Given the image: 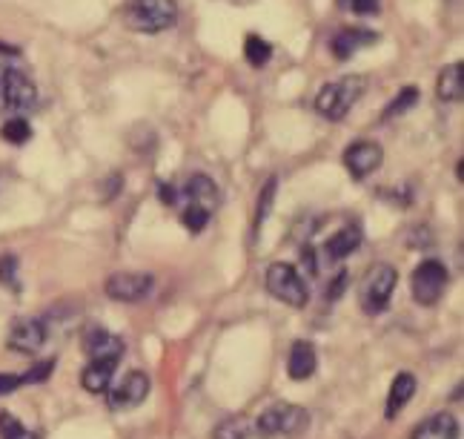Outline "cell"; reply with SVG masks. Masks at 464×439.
Listing matches in <instances>:
<instances>
[{
  "label": "cell",
  "instance_id": "26",
  "mask_svg": "<svg viewBox=\"0 0 464 439\" xmlns=\"http://www.w3.org/2000/svg\"><path fill=\"white\" fill-rule=\"evenodd\" d=\"M276 190H278V179H266L261 196H258V210H256V230L270 219L273 213V201H276Z\"/></svg>",
  "mask_w": 464,
  "mask_h": 439
},
{
  "label": "cell",
  "instance_id": "2",
  "mask_svg": "<svg viewBox=\"0 0 464 439\" xmlns=\"http://www.w3.org/2000/svg\"><path fill=\"white\" fill-rule=\"evenodd\" d=\"M364 86H367V81L362 75H347L342 81L321 86V93L315 98L318 115H324L330 121H342L353 110V103L364 95Z\"/></svg>",
  "mask_w": 464,
  "mask_h": 439
},
{
  "label": "cell",
  "instance_id": "25",
  "mask_svg": "<svg viewBox=\"0 0 464 439\" xmlns=\"http://www.w3.org/2000/svg\"><path fill=\"white\" fill-rule=\"evenodd\" d=\"M209 219H212L209 210H204V207H198V204H189V201H184V213H181V221H184V227H187L189 233H201L204 227L209 224Z\"/></svg>",
  "mask_w": 464,
  "mask_h": 439
},
{
  "label": "cell",
  "instance_id": "14",
  "mask_svg": "<svg viewBox=\"0 0 464 439\" xmlns=\"http://www.w3.org/2000/svg\"><path fill=\"white\" fill-rule=\"evenodd\" d=\"M410 439H459V423L453 414L441 411L419 423L413 434H410Z\"/></svg>",
  "mask_w": 464,
  "mask_h": 439
},
{
  "label": "cell",
  "instance_id": "24",
  "mask_svg": "<svg viewBox=\"0 0 464 439\" xmlns=\"http://www.w3.org/2000/svg\"><path fill=\"white\" fill-rule=\"evenodd\" d=\"M0 138L9 144H26L29 138H32V127H29V121L26 118H12L6 121L4 127H0Z\"/></svg>",
  "mask_w": 464,
  "mask_h": 439
},
{
  "label": "cell",
  "instance_id": "12",
  "mask_svg": "<svg viewBox=\"0 0 464 439\" xmlns=\"http://www.w3.org/2000/svg\"><path fill=\"white\" fill-rule=\"evenodd\" d=\"M46 342V327L38 319H17L9 330V347L17 354H38Z\"/></svg>",
  "mask_w": 464,
  "mask_h": 439
},
{
  "label": "cell",
  "instance_id": "15",
  "mask_svg": "<svg viewBox=\"0 0 464 439\" xmlns=\"http://www.w3.org/2000/svg\"><path fill=\"white\" fill-rule=\"evenodd\" d=\"M315 365H318V356H315V347L304 339L293 342L290 347V359H287V374L290 379L295 382H304L315 374Z\"/></svg>",
  "mask_w": 464,
  "mask_h": 439
},
{
  "label": "cell",
  "instance_id": "4",
  "mask_svg": "<svg viewBox=\"0 0 464 439\" xmlns=\"http://www.w3.org/2000/svg\"><path fill=\"white\" fill-rule=\"evenodd\" d=\"M399 282V273L392 265H372L364 278H362V285H359V298H362V310L370 313V316H376L382 310H387L390 305V296H392V288H396Z\"/></svg>",
  "mask_w": 464,
  "mask_h": 439
},
{
  "label": "cell",
  "instance_id": "19",
  "mask_svg": "<svg viewBox=\"0 0 464 439\" xmlns=\"http://www.w3.org/2000/svg\"><path fill=\"white\" fill-rule=\"evenodd\" d=\"M376 41V34L364 32V29H347V32H338L335 38L330 41V49L338 61H347L350 55H355V49H362L364 44Z\"/></svg>",
  "mask_w": 464,
  "mask_h": 439
},
{
  "label": "cell",
  "instance_id": "18",
  "mask_svg": "<svg viewBox=\"0 0 464 439\" xmlns=\"http://www.w3.org/2000/svg\"><path fill=\"white\" fill-rule=\"evenodd\" d=\"M413 394H416V379L410 376V374H399L396 379H392V385H390V396H387L384 416L387 419H396L407 408V402L413 399Z\"/></svg>",
  "mask_w": 464,
  "mask_h": 439
},
{
  "label": "cell",
  "instance_id": "21",
  "mask_svg": "<svg viewBox=\"0 0 464 439\" xmlns=\"http://www.w3.org/2000/svg\"><path fill=\"white\" fill-rule=\"evenodd\" d=\"M212 439H256V425H253V419H246L241 414L229 416L212 431Z\"/></svg>",
  "mask_w": 464,
  "mask_h": 439
},
{
  "label": "cell",
  "instance_id": "27",
  "mask_svg": "<svg viewBox=\"0 0 464 439\" xmlns=\"http://www.w3.org/2000/svg\"><path fill=\"white\" fill-rule=\"evenodd\" d=\"M416 101H419V90H416V86H404V90L396 98H392L390 107L384 110V118H399V115H404Z\"/></svg>",
  "mask_w": 464,
  "mask_h": 439
},
{
  "label": "cell",
  "instance_id": "28",
  "mask_svg": "<svg viewBox=\"0 0 464 439\" xmlns=\"http://www.w3.org/2000/svg\"><path fill=\"white\" fill-rule=\"evenodd\" d=\"M52 367H55V359L38 362V365L32 367V371H26V374L21 376V382H24V385H32V382H46V379L52 376Z\"/></svg>",
  "mask_w": 464,
  "mask_h": 439
},
{
  "label": "cell",
  "instance_id": "16",
  "mask_svg": "<svg viewBox=\"0 0 464 439\" xmlns=\"http://www.w3.org/2000/svg\"><path fill=\"white\" fill-rule=\"evenodd\" d=\"M362 239H364L362 227H359V224H347V227H342V230L333 233V236L327 239L324 253H327L330 261H342V259H347L350 253L359 250Z\"/></svg>",
  "mask_w": 464,
  "mask_h": 439
},
{
  "label": "cell",
  "instance_id": "17",
  "mask_svg": "<svg viewBox=\"0 0 464 439\" xmlns=\"http://www.w3.org/2000/svg\"><path fill=\"white\" fill-rule=\"evenodd\" d=\"M115 367H118V362H110V359H89V365L81 374V385L89 394L110 391V385L115 379Z\"/></svg>",
  "mask_w": 464,
  "mask_h": 439
},
{
  "label": "cell",
  "instance_id": "33",
  "mask_svg": "<svg viewBox=\"0 0 464 439\" xmlns=\"http://www.w3.org/2000/svg\"><path fill=\"white\" fill-rule=\"evenodd\" d=\"M301 268H304L307 276H315L318 261H315V250H313V248H304V250H301Z\"/></svg>",
  "mask_w": 464,
  "mask_h": 439
},
{
  "label": "cell",
  "instance_id": "22",
  "mask_svg": "<svg viewBox=\"0 0 464 439\" xmlns=\"http://www.w3.org/2000/svg\"><path fill=\"white\" fill-rule=\"evenodd\" d=\"M244 58L249 66H264L266 61L273 58V46L266 44L261 34H246V41H244Z\"/></svg>",
  "mask_w": 464,
  "mask_h": 439
},
{
  "label": "cell",
  "instance_id": "31",
  "mask_svg": "<svg viewBox=\"0 0 464 439\" xmlns=\"http://www.w3.org/2000/svg\"><path fill=\"white\" fill-rule=\"evenodd\" d=\"M14 273H17V259L12 253L0 256V282L12 288L14 285Z\"/></svg>",
  "mask_w": 464,
  "mask_h": 439
},
{
  "label": "cell",
  "instance_id": "9",
  "mask_svg": "<svg viewBox=\"0 0 464 439\" xmlns=\"http://www.w3.org/2000/svg\"><path fill=\"white\" fill-rule=\"evenodd\" d=\"M152 276L150 273H112L106 278V296L115 298V302H140L144 296L152 290Z\"/></svg>",
  "mask_w": 464,
  "mask_h": 439
},
{
  "label": "cell",
  "instance_id": "7",
  "mask_svg": "<svg viewBox=\"0 0 464 439\" xmlns=\"http://www.w3.org/2000/svg\"><path fill=\"white\" fill-rule=\"evenodd\" d=\"M0 103L12 112H29L38 103V86L29 81L24 69L6 66L4 83H0Z\"/></svg>",
  "mask_w": 464,
  "mask_h": 439
},
{
  "label": "cell",
  "instance_id": "13",
  "mask_svg": "<svg viewBox=\"0 0 464 439\" xmlns=\"http://www.w3.org/2000/svg\"><path fill=\"white\" fill-rule=\"evenodd\" d=\"M181 201L198 204V207L209 210V213H216V207H218L221 196H218L216 181H212L209 175L195 172V175H189V181H187L184 190H181Z\"/></svg>",
  "mask_w": 464,
  "mask_h": 439
},
{
  "label": "cell",
  "instance_id": "23",
  "mask_svg": "<svg viewBox=\"0 0 464 439\" xmlns=\"http://www.w3.org/2000/svg\"><path fill=\"white\" fill-rule=\"evenodd\" d=\"M0 439H41L34 431H29L21 419L9 411H0Z\"/></svg>",
  "mask_w": 464,
  "mask_h": 439
},
{
  "label": "cell",
  "instance_id": "32",
  "mask_svg": "<svg viewBox=\"0 0 464 439\" xmlns=\"http://www.w3.org/2000/svg\"><path fill=\"white\" fill-rule=\"evenodd\" d=\"M21 376H12V374H0V396H6V394H14L17 388H21Z\"/></svg>",
  "mask_w": 464,
  "mask_h": 439
},
{
  "label": "cell",
  "instance_id": "3",
  "mask_svg": "<svg viewBox=\"0 0 464 439\" xmlns=\"http://www.w3.org/2000/svg\"><path fill=\"white\" fill-rule=\"evenodd\" d=\"M264 282H266L270 296L278 298V302L290 305V307H304L307 305L310 293H307L304 278H301V273L293 265H287V261H273V265L266 268Z\"/></svg>",
  "mask_w": 464,
  "mask_h": 439
},
{
  "label": "cell",
  "instance_id": "10",
  "mask_svg": "<svg viewBox=\"0 0 464 439\" xmlns=\"http://www.w3.org/2000/svg\"><path fill=\"white\" fill-rule=\"evenodd\" d=\"M382 161H384V150L372 141H359L344 150V167L353 179H359V181L376 172L382 167Z\"/></svg>",
  "mask_w": 464,
  "mask_h": 439
},
{
  "label": "cell",
  "instance_id": "34",
  "mask_svg": "<svg viewBox=\"0 0 464 439\" xmlns=\"http://www.w3.org/2000/svg\"><path fill=\"white\" fill-rule=\"evenodd\" d=\"M160 199H164V204H178L181 201V190H175V187H169V184H160Z\"/></svg>",
  "mask_w": 464,
  "mask_h": 439
},
{
  "label": "cell",
  "instance_id": "1",
  "mask_svg": "<svg viewBox=\"0 0 464 439\" xmlns=\"http://www.w3.org/2000/svg\"><path fill=\"white\" fill-rule=\"evenodd\" d=\"M175 0H127V6H123V24L144 34L167 32L169 26H175Z\"/></svg>",
  "mask_w": 464,
  "mask_h": 439
},
{
  "label": "cell",
  "instance_id": "6",
  "mask_svg": "<svg viewBox=\"0 0 464 439\" xmlns=\"http://www.w3.org/2000/svg\"><path fill=\"white\" fill-rule=\"evenodd\" d=\"M307 411L293 405V402H278V405L266 408L258 419H256V434L266 436H278V434H295L307 425Z\"/></svg>",
  "mask_w": 464,
  "mask_h": 439
},
{
  "label": "cell",
  "instance_id": "5",
  "mask_svg": "<svg viewBox=\"0 0 464 439\" xmlns=\"http://www.w3.org/2000/svg\"><path fill=\"white\" fill-rule=\"evenodd\" d=\"M448 268L441 265L436 259H427L413 270V278H410V290H413V298L424 307H433L439 298L448 290Z\"/></svg>",
  "mask_w": 464,
  "mask_h": 439
},
{
  "label": "cell",
  "instance_id": "29",
  "mask_svg": "<svg viewBox=\"0 0 464 439\" xmlns=\"http://www.w3.org/2000/svg\"><path fill=\"white\" fill-rule=\"evenodd\" d=\"M338 6L355 12V15H376L379 12V0H338Z\"/></svg>",
  "mask_w": 464,
  "mask_h": 439
},
{
  "label": "cell",
  "instance_id": "20",
  "mask_svg": "<svg viewBox=\"0 0 464 439\" xmlns=\"http://www.w3.org/2000/svg\"><path fill=\"white\" fill-rule=\"evenodd\" d=\"M436 93L441 101H461L464 98V66L461 63H450L441 69Z\"/></svg>",
  "mask_w": 464,
  "mask_h": 439
},
{
  "label": "cell",
  "instance_id": "30",
  "mask_svg": "<svg viewBox=\"0 0 464 439\" xmlns=\"http://www.w3.org/2000/svg\"><path fill=\"white\" fill-rule=\"evenodd\" d=\"M347 285H350V273L347 270H338L335 278L327 285V298H330V302H338V298H342V293L347 290Z\"/></svg>",
  "mask_w": 464,
  "mask_h": 439
},
{
  "label": "cell",
  "instance_id": "8",
  "mask_svg": "<svg viewBox=\"0 0 464 439\" xmlns=\"http://www.w3.org/2000/svg\"><path fill=\"white\" fill-rule=\"evenodd\" d=\"M110 394V408L112 411H130V408H138L140 402L150 396V376L140 374V371H130L123 376L115 388L106 391Z\"/></svg>",
  "mask_w": 464,
  "mask_h": 439
},
{
  "label": "cell",
  "instance_id": "11",
  "mask_svg": "<svg viewBox=\"0 0 464 439\" xmlns=\"http://www.w3.org/2000/svg\"><path fill=\"white\" fill-rule=\"evenodd\" d=\"M83 350L89 359H110L118 362L123 356V339L103 327H89L83 333Z\"/></svg>",
  "mask_w": 464,
  "mask_h": 439
}]
</instances>
